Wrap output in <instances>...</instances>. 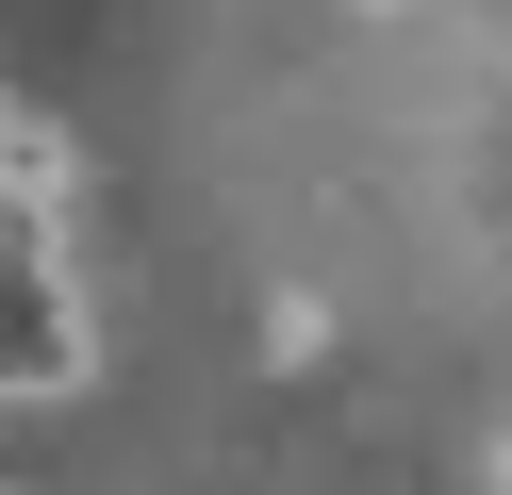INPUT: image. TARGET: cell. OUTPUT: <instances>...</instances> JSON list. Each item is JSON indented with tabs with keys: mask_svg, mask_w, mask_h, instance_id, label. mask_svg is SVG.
I'll return each instance as SVG.
<instances>
[{
	"mask_svg": "<svg viewBox=\"0 0 512 495\" xmlns=\"http://www.w3.org/2000/svg\"><path fill=\"white\" fill-rule=\"evenodd\" d=\"M265 363H331V297H265Z\"/></svg>",
	"mask_w": 512,
	"mask_h": 495,
	"instance_id": "obj_1",
	"label": "cell"
},
{
	"mask_svg": "<svg viewBox=\"0 0 512 495\" xmlns=\"http://www.w3.org/2000/svg\"><path fill=\"white\" fill-rule=\"evenodd\" d=\"M479 495H512V429H496V446H479Z\"/></svg>",
	"mask_w": 512,
	"mask_h": 495,
	"instance_id": "obj_2",
	"label": "cell"
},
{
	"mask_svg": "<svg viewBox=\"0 0 512 495\" xmlns=\"http://www.w3.org/2000/svg\"><path fill=\"white\" fill-rule=\"evenodd\" d=\"M364 17H397V0H364Z\"/></svg>",
	"mask_w": 512,
	"mask_h": 495,
	"instance_id": "obj_3",
	"label": "cell"
}]
</instances>
